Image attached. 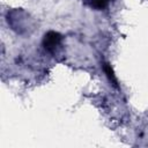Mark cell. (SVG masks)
I'll return each instance as SVG.
<instances>
[{
	"label": "cell",
	"instance_id": "1",
	"mask_svg": "<svg viewBox=\"0 0 148 148\" xmlns=\"http://www.w3.org/2000/svg\"><path fill=\"white\" fill-rule=\"evenodd\" d=\"M60 44H61V35L56 32V31H49L44 35V38H43V46L44 49L54 54L58 49L60 47Z\"/></svg>",
	"mask_w": 148,
	"mask_h": 148
},
{
	"label": "cell",
	"instance_id": "2",
	"mask_svg": "<svg viewBox=\"0 0 148 148\" xmlns=\"http://www.w3.org/2000/svg\"><path fill=\"white\" fill-rule=\"evenodd\" d=\"M110 1L111 0H84V3H87L89 7L94 9L101 10V9H104L109 5Z\"/></svg>",
	"mask_w": 148,
	"mask_h": 148
},
{
	"label": "cell",
	"instance_id": "3",
	"mask_svg": "<svg viewBox=\"0 0 148 148\" xmlns=\"http://www.w3.org/2000/svg\"><path fill=\"white\" fill-rule=\"evenodd\" d=\"M104 72L106 73V75H108L109 80H110L114 86H117V81H116V77H114L113 71L111 69V67L109 66V64H104Z\"/></svg>",
	"mask_w": 148,
	"mask_h": 148
}]
</instances>
